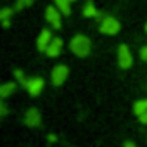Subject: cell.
I'll use <instances>...</instances> for the list:
<instances>
[{"label":"cell","instance_id":"1","mask_svg":"<svg viewBox=\"0 0 147 147\" xmlns=\"http://www.w3.org/2000/svg\"><path fill=\"white\" fill-rule=\"evenodd\" d=\"M69 49L71 52L78 55V57H87L90 54V49H92V43L88 40V36L85 35H76V36H73L71 43H69Z\"/></svg>","mask_w":147,"mask_h":147},{"label":"cell","instance_id":"2","mask_svg":"<svg viewBox=\"0 0 147 147\" xmlns=\"http://www.w3.org/2000/svg\"><path fill=\"white\" fill-rule=\"evenodd\" d=\"M118 62H119V67H121V69H128V67L133 64L130 47L125 45V43H121L119 49H118Z\"/></svg>","mask_w":147,"mask_h":147},{"label":"cell","instance_id":"3","mask_svg":"<svg viewBox=\"0 0 147 147\" xmlns=\"http://www.w3.org/2000/svg\"><path fill=\"white\" fill-rule=\"evenodd\" d=\"M119 30H121V26H119L118 19H114L113 16L104 18V21L100 23V31H102L104 35H116Z\"/></svg>","mask_w":147,"mask_h":147},{"label":"cell","instance_id":"4","mask_svg":"<svg viewBox=\"0 0 147 147\" xmlns=\"http://www.w3.org/2000/svg\"><path fill=\"white\" fill-rule=\"evenodd\" d=\"M43 85H45L43 78H38V76H35V78H28V80H26V83H24L23 87L28 90V94H30V95L36 97V95H38V94L43 90Z\"/></svg>","mask_w":147,"mask_h":147},{"label":"cell","instance_id":"5","mask_svg":"<svg viewBox=\"0 0 147 147\" xmlns=\"http://www.w3.org/2000/svg\"><path fill=\"white\" fill-rule=\"evenodd\" d=\"M67 75H69V69H67L64 64L55 66V67L52 69V83H54L55 87H61V85L66 82Z\"/></svg>","mask_w":147,"mask_h":147},{"label":"cell","instance_id":"6","mask_svg":"<svg viewBox=\"0 0 147 147\" xmlns=\"http://www.w3.org/2000/svg\"><path fill=\"white\" fill-rule=\"evenodd\" d=\"M61 14H62V12H61L57 7H54V5L47 7V11H45V18H47V21L52 24L54 30H61Z\"/></svg>","mask_w":147,"mask_h":147},{"label":"cell","instance_id":"7","mask_svg":"<svg viewBox=\"0 0 147 147\" xmlns=\"http://www.w3.org/2000/svg\"><path fill=\"white\" fill-rule=\"evenodd\" d=\"M40 123H42V116H40L38 109H35V107L28 109L26 114H24V125H28V126H31V128H36Z\"/></svg>","mask_w":147,"mask_h":147},{"label":"cell","instance_id":"8","mask_svg":"<svg viewBox=\"0 0 147 147\" xmlns=\"http://www.w3.org/2000/svg\"><path fill=\"white\" fill-rule=\"evenodd\" d=\"M52 42V35H50V30H42V33L38 35V40H36V49L40 52H45L47 47L50 45Z\"/></svg>","mask_w":147,"mask_h":147},{"label":"cell","instance_id":"9","mask_svg":"<svg viewBox=\"0 0 147 147\" xmlns=\"http://www.w3.org/2000/svg\"><path fill=\"white\" fill-rule=\"evenodd\" d=\"M61 50H62V40L61 38H52V42H50V45L47 47V55L49 57H57L59 54H61Z\"/></svg>","mask_w":147,"mask_h":147},{"label":"cell","instance_id":"10","mask_svg":"<svg viewBox=\"0 0 147 147\" xmlns=\"http://www.w3.org/2000/svg\"><path fill=\"white\" fill-rule=\"evenodd\" d=\"M14 90H16V83L14 82H7L4 85H0V97L7 99L11 94H14Z\"/></svg>","mask_w":147,"mask_h":147},{"label":"cell","instance_id":"11","mask_svg":"<svg viewBox=\"0 0 147 147\" xmlns=\"http://www.w3.org/2000/svg\"><path fill=\"white\" fill-rule=\"evenodd\" d=\"M83 16H85V18H99L100 14L97 12L94 2H87V5L83 7Z\"/></svg>","mask_w":147,"mask_h":147},{"label":"cell","instance_id":"12","mask_svg":"<svg viewBox=\"0 0 147 147\" xmlns=\"http://www.w3.org/2000/svg\"><path fill=\"white\" fill-rule=\"evenodd\" d=\"M69 4H71V0H55L57 9H59L64 16H69V14H71V7H69Z\"/></svg>","mask_w":147,"mask_h":147},{"label":"cell","instance_id":"13","mask_svg":"<svg viewBox=\"0 0 147 147\" xmlns=\"http://www.w3.org/2000/svg\"><path fill=\"white\" fill-rule=\"evenodd\" d=\"M147 111V99H140V100H137L135 104H133V113L137 114V116H140L142 113H145Z\"/></svg>","mask_w":147,"mask_h":147},{"label":"cell","instance_id":"14","mask_svg":"<svg viewBox=\"0 0 147 147\" xmlns=\"http://www.w3.org/2000/svg\"><path fill=\"white\" fill-rule=\"evenodd\" d=\"M14 14V9H11V7H5V9H2L0 11V19L2 21H9V18Z\"/></svg>","mask_w":147,"mask_h":147},{"label":"cell","instance_id":"15","mask_svg":"<svg viewBox=\"0 0 147 147\" xmlns=\"http://www.w3.org/2000/svg\"><path fill=\"white\" fill-rule=\"evenodd\" d=\"M14 75H16V78H18V82H19L21 85H24V83H26V80H28V78H24V75H23V71H21V69H16V71H14Z\"/></svg>","mask_w":147,"mask_h":147},{"label":"cell","instance_id":"16","mask_svg":"<svg viewBox=\"0 0 147 147\" xmlns=\"http://www.w3.org/2000/svg\"><path fill=\"white\" fill-rule=\"evenodd\" d=\"M33 0H18V4H16V9H23L26 5H31Z\"/></svg>","mask_w":147,"mask_h":147},{"label":"cell","instance_id":"17","mask_svg":"<svg viewBox=\"0 0 147 147\" xmlns=\"http://www.w3.org/2000/svg\"><path fill=\"white\" fill-rule=\"evenodd\" d=\"M5 114H7V106L2 100V102H0V116H5Z\"/></svg>","mask_w":147,"mask_h":147},{"label":"cell","instance_id":"18","mask_svg":"<svg viewBox=\"0 0 147 147\" xmlns=\"http://www.w3.org/2000/svg\"><path fill=\"white\" fill-rule=\"evenodd\" d=\"M138 121H140L142 125H147V111H145V113H142V114L138 116Z\"/></svg>","mask_w":147,"mask_h":147},{"label":"cell","instance_id":"19","mask_svg":"<svg viewBox=\"0 0 147 147\" xmlns=\"http://www.w3.org/2000/svg\"><path fill=\"white\" fill-rule=\"evenodd\" d=\"M140 57H142V61H147V45L142 47V50H140Z\"/></svg>","mask_w":147,"mask_h":147},{"label":"cell","instance_id":"20","mask_svg":"<svg viewBox=\"0 0 147 147\" xmlns=\"http://www.w3.org/2000/svg\"><path fill=\"white\" fill-rule=\"evenodd\" d=\"M123 147H137V145H135V144H133V142H131V140H126V142H125V145H123Z\"/></svg>","mask_w":147,"mask_h":147},{"label":"cell","instance_id":"21","mask_svg":"<svg viewBox=\"0 0 147 147\" xmlns=\"http://www.w3.org/2000/svg\"><path fill=\"white\" fill-rule=\"evenodd\" d=\"M55 140H57L55 135H49V142H55Z\"/></svg>","mask_w":147,"mask_h":147},{"label":"cell","instance_id":"22","mask_svg":"<svg viewBox=\"0 0 147 147\" xmlns=\"http://www.w3.org/2000/svg\"><path fill=\"white\" fill-rule=\"evenodd\" d=\"M2 23H4V28H9V26H11V23H9V21H2Z\"/></svg>","mask_w":147,"mask_h":147},{"label":"cell","instance_id":"23","mask_svg":"<svg viewBox=\"0 0 147 147\" xmlns=\"http://www.w3.org/2000/svg\"><path fill=\"white\" fill-rule=\"evenodd\" d=\"M145 31H147V24H145Z\"/></svg>","mask_w":147,"mask_h":147}]
</instances>
